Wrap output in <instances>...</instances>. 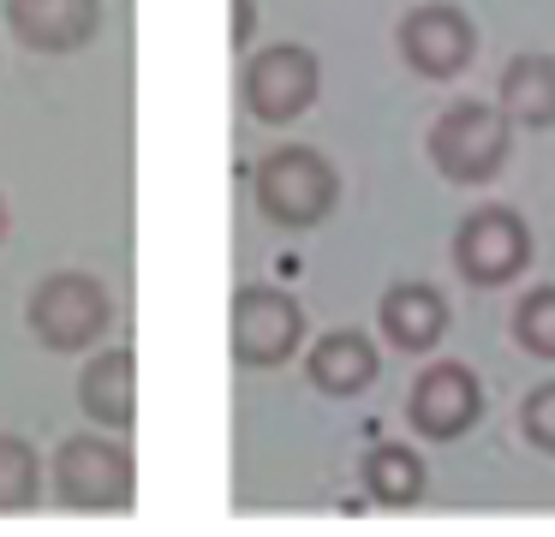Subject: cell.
Listing matches in <instances>:
<instances>
[{
    "label": "cell",
    "instance_id": "1",
    "mask_svg": "<svg viewBox=\"0 0 555 537\" xmlns=\"http://www.w3.org/2000/svg\"><path fill=\"white\" fill-rule=\"evenodd\" d=\"M340 197V179L323 150L311 143H281L257 162V209L275 227H317Z\"/></svg>",
    "mask_w": 555,
    "mask_h": 537
},
{
    "label": "cell",
    "instance_id": "2",
    "mask_svg": "<svg viewBox=\"0 0 555 537\" xmlns=\"http://www.w3.org/2000/svg\"><path fill=\"white\" fill-rule=\"evenodd\" d=\"M30 334H37L49 353H85L102 341V329L114 322V298L96 274L85 269H61L49 281H37L30 293Z\"/></svg>",
    "mask_w": 555,
    "mask_h": 537
},
{
    "label": "cell",
    "instance_id": "3",
    "mask_svg": "<svg viewBox=\"0 0 555 537\" xmlns=\"http://www.w3.org/2000/svg\"><path fill=\"white\" fill-rule=\"evenodd\" d=\"M507 143H514V131H507L502 107L454 102V107H442V119L430 126V162H436V174L454 179V186H490L507 162Z\"/></svg>",
    "mask_w": 555,
    "mask_h": 537
},
{
    "label": "cell",
    "instance_id": "4",
    "mask_svg": "<svg viewBox=\"0 0 555 537\" xmlns=\"http://www.w3.org/2000/svg\"><path fill=\"white\" fill-rule=\"evenodd\" d=\"M132 453L108 436H66L54 453V496L73 513H126L132 508Z\"/></svg>",
    "mask_w": 555,
    "mask_h": 537
},
{
    "label": "cell",
    "instance_id": "5",
    "mask_svg": "<svg viewBox=\"0 0 555 537\" xmlns=\"http://www.w3.org/2000/svg\"><path fill=\"white\" fill-rule=\"evenodd\" d=\"M233 358L245 370H275L299 353L305 341V310L281 286H240L233 293Z\"/></svg>",
    "mask_w": 555,
    "mask_h": 537
},
{
    "label": "cell",
    "instance_id": "6",
    "mask_svg": "<svg viewBox=\"0 0 555 537\" xmlns=\"http://www.w3.org/2000/svg\"><path fill=\"white\" fill-rule=\"evenodd\" d=\"M531 263V227L519 221L507 203L472 209L454 233V269L472 286H507L519 269Z\"/></svg>",
    "mask_w": 555,
    "mask_h": 537
},
{
    "label": "cell",
    "instance_id": "7",
    "mask_svg": "<svg viewBox=\"0 0 555 537\" xmlns=\"http://www.w3.org/2000/svg\"><path fill=\"white\" fill-rule=\"evenodd\" d=\"M317 90H323V66L305 42H275L263 54H251V66H245V107L269 126L299 119L317 102Z\"/></svg>",
    "mask_w": 555,
    "mask_h": 537
},
{
    "label": "cell",
    "instance_id": "8",
    "mask_svg": "<svg viewBox=\"0 0 555 537\" xmlns=\"http://www.w3.org/2000/svg\"><path fill=\"white\" fill-rule=\"evenodd\" d=\"M395 36H400V60H406L418 78H454V72H466L472 54H478V30H472V18L460 7H448V0H424V7H412Z\"/></svg>",
    "mask_w": 555,
    "mask_h": 537
},
{
    "label": "cell",
    "instance_id": "9",
    "mask_svg": "<svg viewBox=\"0 0 555 537\" xmlns=\"http://www.w3.org/2000/svg\"><path fill=\"white\" fill-rule=\"evenodd\" d=\"M483 412V388L466 365H430L418 382H412V400H406V418L418 436L430 442H454L478 424Z\"/></svg>",
    "mask_w": 555,
    "mask_h": 537
},
{
    "label": "cell",
    "instance_id": "10",
    "mask_svg": "<svg viewBox=\"0 0 555 537\" xmlns=\"http://www.w3.org/2000/svg\"><path fill=\"white\" fill-rule=\"evenodd\" d=\"M7 30L37 54H73L96 42L102 0H7Z\"/></svg>",
    "mask_w": 555,
    "mask_h": 537
},
{
    "label": "cell",
    "instance_id": "11",
    "mask_svg": "<svg viewBox=\"0 0 555 537\" xmlns=\"http://www.w3.org/2000/svg\"><path fill=\"white\" fill-rule=\"evenodd\" d=\"M376 317H383V334L400 353H430L448 334V298L430 281H395L376 305Z\"/></svg>",
    "mask_w": 555,
    "mask_h": 537
},
{
    "label": "cell",
    "instance_id": "12",
    "mask_svg": "<svg viewBox=\"0 0 555 537\" xmlns=\"http://www.w3.org/2000/svg\"><path fill=\"white\" fill-rule=\"evenodd\" d=\"M78 406H85L102 430H126L138 418V365H132L126 346L96 353L85 365V376H78Z\"/></svg>",
    "mask_w": 555,
    "mask_h": 537
},
{
    "label": "cell",
    "instance_id": "13",
    "mask_svg": "<svg viewBox=\"0 0 555 537\" xmlns=\"http://www.w3.org/2000/svg\"><path fill=\"white\" fill-rule=\"evenodd\" d=\"M376 346H371V334H359V329H335V334H323V341L311 346V358H305V370H311V382L323 394H335V400H347V394H364L376 382Z\"/></svg>",
    "mask_w": 555,
    "mask_h": 537
},
{
    "label": "cell",
    "instance_id": "14",
    "mask_svg": "<svg viewBox=\"0 0 555 537\" xmlns=\"http://www.w3.org/2000/svg\"><path fill=\"white\" fill-rule=\"evenodd\" d=\"M502 114L507 126L543 131L555 126V54H519L502 72Z\"/></svg>",
    "mask_w": 555,
    "mask_h": 537
},
{
    "label": "cell",
    "instance_id": "15",
    "mask_svg": "<svg viewBox=\"0 0 555 537\" xmlns=\"http://www.w3.org/2000/svg\"><path fill=\"white\" fill-rule=\"evenodd\" d=\"M424 484H430L424 460L412 448H400V442H383V448L364 453V489H371V501H383V508H412V501L424 496Z\"/></svg>",
    "mask_w": 555,
    "mask_h": 537
},
{
    "label": "cell",
    "instance_id": "16",
    "mask_svg": "<svg viewBox=\"0 0 555 537\" xmlns=\"http://www.w3.org/2000/svg\"><path fill=\"white\" fill-rule=\"evenodd\" d=\"M42 496V465L25 436H0V513H30Z\"/></svg>",
    "mask_w": 555,
    "mask_h": 537
},
{
    "label": "cell",
    "instance_id": "17",
    "mask_svg": "<svg viewBox=\"0 0 555 537\" xmlns=\"http://www.w3.org/2000/svg\"><path fill=\"white\" fill-rule=\"evenodd\" d=\"M514 341L538 358H555V281L531 286L526 298L514 305Z\"/></svg>",
    "mask_w": 555,
    "mask_h": 537
},
{
    "label": "cell",
    "instance_id": "18",
    "mask_svg": "<svg viewBox=\"0 0 555 537\" xmlns=\"http://www.w3.org/2000/svg\"><path fill=\"white\" fill-rule=\"evenodd\" d=\"M519 424H526V436L538 442L543 453H555V382H543V388L526 394V406H519Z\"/></svg>",
    "mask_w": 555,
    "mask_h": 537
},
{
    "label": "cell",
    "instance_id": "19",
    "mask_svg": "<svg viewBox=\"0 0 555 537\" xmlns=\"http://www.w3.org/2000/svg\"><path fill=\"white\" fill-rule=\"evenodd\" d=\"M251 30H257V0H233V48L240 42H251Z\"/></svg>",
    "mask_w": 555,
    "mask_h": 537
},
{
    "label": "cell",
    "instance_id": "20",
    "mask_svg": "<svg viewBox=\"0 0 555 537\" xmlns=\"http://www.w3.org/2000/svg\"><path fill=\"white\" fill-rule=\"evenodd\" d=\"M0 239H7V197H0Z\"/></svg>",
    "mask_w": 555,
    "mask_h": 537
}]
</instances>
